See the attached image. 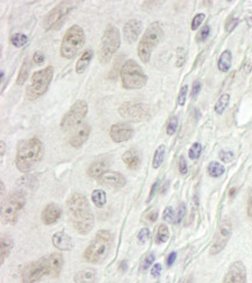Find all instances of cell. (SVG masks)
<instances>
[{
	"instance_id": "10",
	"label": "cell",
	"mask_w": 252,
	"mask_h": 283,
	"mask_svg": "<svg viewBox=\"0 0 252 283\" xmlns=\"http://www.w3.org/2000/svg\"><path fill=\"white\" fill-rule=\"evenodd\" d=\"M88 111L89 106L84 100L76 101L60 121V128L63 130H71L76 127H80L88 115Z\"/></svg>"
},
{
	"instance_id": "24",
	"label": "cell",
	"mask_w": 252,
	"mask_h": 283,
	"mask_svg": "<svg viewBox=\"0 0 252 283\" xmlns=\"http://www.w3.org/2000/svg\"><path fill=\"white\" fill-rule=\"evenodd\" d=\"M95 280H97V272L90 267L81 269L75 275L76 283H95Z\"/></svg>"
},
{
	"instance_id": "17",
	"label": "cell",
	"mask_w": 252,
	"mask_h": 283,
	"mask_svg": "<svg viewBox=\"0 0 252 283\" xmlns=\"http://www.w3.org/2000/svg\"><path fill=\"white\" fill-rule=\"evenodd\" d=\"M143 29L142 21L138 19H132L127 21L123 26V37L127 43L132 44L141 35Z\"/></svg>"
},
{
	"instance_id": "19",
	"label": "cell",
	"mask_w": 252,
	"mask_h": 283,
	"mask_svg": "<svg viewBox=\"0 0 252 283\" xmlns=\"http://www.w3.org/2000/svg\"><path fill=\"white\" fill-rule=\"evenodd\" d=\"M91 134V127L88 123H82L80 127H78V129L76 130L75 134L71 136L70 138V145L72 148H80L82 144L85 143L86 140L89 139Z\"/></svg>"
},
{
	"instance_id": "8",
	"label": "cell",
	"mask_w": 252,
	"mask_h": 283,
	"mask_svg": "<svg viewBox=\"0 0 252 283\" xmlns=\"http://www.w3.org/2000/svg\"><path fill=\"white\" fill-rule=\"evenodd\" d=\"M121 36L120 32L114 25H108L101 37V44L99 50V61L102 65H105L111 61L114 55L120 48Z\"/></svg>"
},
{
	"instance_id": "7",
	"label": "cell",
	"mask_w": 252,
	"mask_h": 283,
	"mask_svg": "<svg viewBox=\"0 0 252 283\" xmlns=\"http://www.w3.org/2000/svg\"><path fill=\"white\" fill-rule=\"evenodd\" d=\"M53 77L54 66L51 65L34 72L28 86L26 87V97H27L28 100L34 101L36 99L41 98L47 92V89L49 88Z\"/></svg>"
},
{
	"instance_id": "25",
	"label": "cell",
	"mask_w": 252,
	"mask_h": 283,
	"mask_svg": "<svg viewBox=\"0 0 252 283\" xmlns=\"http://www.w3.org/2000/svg\"><path fill=\"white\" fill-rule=\"evenodd\" d=\"M122 160L130 170H136L137 167L140 166V162H141L140 156H138V153L133 149H130L123 153Z\"/></svg>"
},
{
	"instance_id": "2",
	"label": "cell",
	"mask_w": 252,
	"mask_h": 283,
	"mask_svg": "<svg viewBox=\"0 0 252 283\" xmlns=\"http://www.w3.org/2000/svg\"><path fill=\"white\" fill-rule=\"evenodd\" d=\"M43 153H45V147L40 139L36 137L26 139L19 144L15 157V165L20 172H30L41 161Z\"/></svg>"
},
{
	"instance_id": "30",
	"label": "cell",
	"mask_w": 252,
	"mask_h": 283,
	"mask_svg": "<svg viewBox=\"0 0 252 283\" xmlns=\"http://www.w3.org/2000/svg\"><path fill=\"white\" fill-rule=\"evenodd\" d=\"M224 166L217 161H212L208 165V173L213 178H220L224 173Z\"/></svg>"
},
{
	"instance_id": "44",
	"label": "cell",
	"mask_w": 252,
	"mask_h": 283,
	"mask_svg": "<svg viewBox=\"0 0 252 283\" xmlns=\"http://www.w3.org/2000/svg\"><path fill=\"white\" fill-rule=\"evenodd\" d=\"M154 261H155V254L154 253H149V254L145 256L144 261H143V265H142L143 271H146V269L149 268L151 265H153Z\"/></svg>"
},
{
	"instance_id": "16",
	"label": "cell",
	"mask_w": 252,
	"mask_h": 283,
	"mask_svg": "<svg viewBox=\"0 0 252 283\" xmlns=\"http://www.w3.org/2000/svg\"><path fill=\"white\" fill-rule=\"evenodd\" d=\"M134 135V129L129 124L115 123L110 129V136L115 143H122L132 138Z\"/></svg>"
},
{
	"instance_id": "39",
	"label": "cell",
	"mask_w": 252,
	"mask_h": 283,
	"mask_svg": "<svg viewBox=\"0 0 252 283\" xmlns=\"http://www.w3.org/2000/svg\"><path fill=\"white\" fill-rule=\"evenodd\" d=\"M187 91H188V86L187 85H184L180 88V92L178 94V105L179 106H184L186 102V97H187Z\"/></svg>"
},
{
	"instance_id": "35",
	"label": "cell",
	"mask_w": 252,
	"mask_h": 283,
	"mask_svg": "<svg viewBox=\"0 0 252 283\" xmlns=\"http://www.w3.org/2000/svg\"><path fill=\"white\" fill-rule=\"evenodd\" d=\"M201 152H202V145L200 143H194L188 150V157L192 160H197L199 159L200 156H201Z\"/></svg>"
},
{
	"instance_id": "27",
	"label": "cell",
	"mask_w": 252,
	"mask_h": 283,
	"mask_svg": "<svg viewBox=\"0 0 252 283\" xmlns=\"http://www.w3.org/2000/svg\"><path fill=\"white\" fill-rule=\"evenodd\" d=\"M13 247V240L10 235H2L0 238V252H2V265L4 261L10 255Z\"/></svg>"
},
{
	"instance_id": "58",
	"label": "cell",
	"mask_w": 252,
	"mask_h": 283,
	"mask_svg": "<svg viewBox=\"0 0 252 283\" xmlns=\"http://www.w3.org/2000/svg\"><path fill=\"white\" fill-rule=\"evenodd\" d=\"M4 78H5V72H4V70H2V80H4Z\"/></svg>"
},
{
	"instance_id": "50",
	"label": "cell",
	"mask_w": 252,
	"mask_h": 283,
	"mask_svg": "<svg viewBox=\"0 0 252 283\" xmlns=\"http://www.w3.org/2000/svg\"><path fill=\"white\" fill-rule=\"evenodd\" d=\"M179 171H180L181 174H186V173H187V171H188L187 162H186L185 157H182V156L180 157V159H179Z\"/></svg>"
},
{
	"instance_id": "29",
	"label": "cell",
	"mask_w": 252,
	"mask_h": 283,
	"mask_svg": "<svg viewBox=\"0 0 252 283\" xmlns=\"http://www.w3.org/2000/svg\"><path fill=\"white\" fill-rule=\"evenodd\" d=\"M229 102H230V96L228 93H224L222 94V96H221L219 98V100L216 101V104H215V107H214V110H215V113L216 114H223L224 113V110L227 109V107L229 106Z\"/></svg>"
},
{
	"instance_id": "9",
	"label": "cell",
	"mask_w": 252,
	"mask_h": 283,
	"mask_svg": "<svg viewBox=\"0 0 252 283\" xmlns=\"http://www.w3.org/2000/svg\"><path fill=\"white\" fill-rule=\"evenodd\" d=\"M26 204V195L23 192H14L2 204V220L4 224H15L21 209Z\"/></svg>"
},
{
	"instance_id": "28",
	"label": "cell",
	"mask_w": 252,
	"mask_h": 283,
	"mask_svg": "<svg viewBox=\"0 0 252 283\" xmlns=\"http://www.w3.org/2000/svg\"><path fill=\"white\" fill-rule=\"evenodd\" d=\"M29 70H30V64H29V58L27 57V58H25L23 65H21V67H20L18 79H16V84H18L19 86L24 85L25 81L27 80L28 76H29Z\"/></svg>"
},
{
	"instance_id": "11",
	"label": "cell",
	"mask_w": 252,
	"mask_h": 283,
	"mask_svg": "<svg viewBox=\"0 0 252 283\" xmlns=\"http://www.w3.org/2000/svg\"><path fill=\"white\" fill-rule=\"evenodd\" d=\"M45 275L51 276V264L49 255L26 266L23 272V282L34 283L41 280Z\"/></svg>"
},
{
	"instance_id": "13",
	"label": "cell",
	"mask_w": 252,
	"mask_h": 283,
	"mask_svg": "<svg viewBox=\"0 0 252 283\" xmlns=\"http://www.w3.org/2000/svg\"><path fill=\"white\" fill-rule=\"evenodd\" d=\"M119 114L121 117L128 120V121L140 122L149 117L150 110L149 107L144 104H141V102L128 101L120 106Z\"/></svg>"
},
{
	"instance_id": "14",
	"label": "cell",
	"mask_w": 252,
	"mask_h": 283,
	"mask_svg": "<svg viewBox=\"0 0 252 283\" xmlns=\"http://www.w3.org/2000/svg\"><path fill=\"white\" fill-rule=\"evenodd\" d=\"M232 232H233L232 222H230L228 218H224V220L221 221L219 229H217V232L214 237V242L212 244V247L209 250L211 255L219 254L220 252H222L224 250V247L227 246L230 237H232Z\"/></svg>"
},
{
	"instance_id": "43",
	"label": "cell",
	"mask_w": 252,
	"mask_h": 283,
	"mask_svg": "<svg viewBox=\"0 0 252 283\" xmlns=\"http://www.w3.org/2000/svg\"><path fill=\"white\" fill-rule=\"evenodd\" d=\"M219 157L223 162H230L234 159V153L232 151H225V150H222V151L220 152Z\"/></svg>"
},
{
	"instance_id": "5",
	"label": "cell",
	"mask_w": 252,
	"mask_h": 283,
	"mask_svg": "<svg viewBox=\"0 0 252 283\" xmlns=\"http://www.w3.org/2000/svg\"><path fill=\"white\" fill-rule=\"evenodd\" d=\"M85 44V33L79 25H73L65 32L59 53L65 59H72Z\"/></svg>"
},
{
	"instance_id": "42",
	"label": "cell",
	"mask_w": 252,
	"mask_h": 283,
	"mask_svg": "<svg viewBox=\"0 0 252 283\" xmlns=\"http://www.w3.org/2000/svg\"><path fill=\"white\" fill-rule=\"evenodd\" d=\"M137 238H138V242H140V243H145L146 240L150 238V230L146 229V228L141 229L140 232H138V234H137Z\"/></svg>"
},
{
	"instance_id": "57",
	"label": "cell",
	"mask_w": 252,
	"mask_h": 283,
	"mask_svg": "<svg viewBox=\"0 0 252 283\" xmlns=\"http://www.w3.org/2000/svg\"><path fill=\"white\" fill-rule=\"evenodd\" d=\"M246 21H247V23H249V26H252V18H249Z\"/></svg>"
},
{
	"instance_id": "20",
	"label": "cell",
	"mask_w": 252,
	"mask_h": 283,
	"mask_svg": "<svg viewBox=\"0 0 252 283\" xmlns=\"http://www.w3.org/2000/svg\"><path fill=\"white\" fill-rule=\"evenodd\" d=\"M60 215H62V210H60L58 205L56 203H49L45 209H43L41 218L45 224L50 225L57 222L59 220Z\"/></svg>"
},
{
	"instance_id": "41",
	"label": "cell",
	"mask_w": 252,
	"mask_h": 283,
	"mask_svg": "<svg viewBox=\"0 0 252 283\" xmlns=\"http://www.w3.org/2000/svg\"><path fill=\"white\" fill-rule=\"evenodd\" d=\"M238 23H240V20H238L237 18H230L227 21V23H225V32L232 33L234 29L237 27Z\"/></svg>"
},
{
	"instance_id": "48",
	"label": "cell",
	"mask_w": 252,
	"mask_h": 283,
	"mask_svg": "<svg viewBox=\"0 0 252 283\" xmlns=\"http://www.w3.org/2000/svg\"><path fill=\"white\" fill-rule=\"evenodd\" d=\"M186 215V204L181 203L178 208V215H177V223H181V221L185 218Z\"/></svg>"
},
{
	"instance_id": "15",
	"label": "cell",
	"mask_w": 252,
	"mask_h": 283,
	"mask_svg": "<svg viewBox=\"0 0 252 283\" xmlns=\"http://www.w3.org/2000/svg\"><path fill=\"white\" fill-rule=\"evenodd\" d=\"M223 283H246V268L242 261H235L229 266Z\"/></svg>"
},
{
	"instance_id": "6",
	"label": "cell",
	"mask_w": 252,
	"mask_h": 283,
	"mask_svg": "<svg viewBox=\"0 0 252 283\" xmlns=\"http://www.w3.org/2000/svg\"><path fill=\"white\" fill-rule=\"evenodd\" d=\"M121 81L125 89H140L145 86L148 77L143 68L134 59L125 61L120 70Z\"/></svg>"
},
{
	"instance_id": "34",
	"label": "cell",
	"mask_w": 252,
	"mask_h": 283,
	"mask_svg": "<svg viewBox=\"0 0 252 283\" xmlns=\"http://www.w3.org/2000/svg\"><path fill=\"white\" fill-rule=\"evenodd\" d=\"M169 237H170V232H169V228L165 224H160L157 231V243L163 244L166 243Z\"/></svg>"
},
{
	"instance_id": "38",
	"label": "cell",
	"mask_w": 252,
	"mask_h": 283,
	"mask_svg": "<svg viewBox=\"0 0 252 283\" xmlns=\"http://www.w3.org/2000/svg\"><path fill=\"white\" fill-rule=\"evenodd\" d=\"M209 34H211V27H209V26H208V25L203 26V27L201 28V31H200L199 34H198L197 41H198V42H203V41H206V40H207V37L209 36Z\"/></svg>"
},
{
	"instance_id": "45",
	"label": "cell",
	"mask_w": 252,
	"mask_h": 283,
	"mask_svg": "<svg viewBox=\"0 0 252 283\" xmlns=\"http://www.w3.org/2000/svg\"><path fill=\"white\" fill-rule=\"evenodd\" d=\"M144 218H145V221L148 222H150V223H155L156 221H157V218H158V211L157 210H150V211H148L145 215H144Z\"/></svg>"
},
{
	"instance_id": "12",
	"label": "cell",
	"mask_w": 252,
	"mask_h": 283,
	"mask_svg": "<svg viewBox=\"0 0 252 283\" xmlns=\"http://www.w3.org/2000/svg\"><path fill=\"white\" fill-rule=\"evenodd\" d=\"M73 5L75 4L72 2H62L58 5H56L53 10L48 12L46 18L43 19V28H45V31H50V29L55 28L60 22H63V20L67 18L69 13L75 7Z\"/></svg>"
},
{
	"instance_id": "36",
	"label": "cell",
	"mask_w": 252,
	"mask_h": 283,
	"mask_svg": "<svg viewBox=\"0 0 252 283\" xmlns=\"http://www.w3.org/2000/svg\"><path fill=\"white\" fill-rule=\"evenodd\" d=\"M178 129V117L177 116H172L166 124V132L169 136H172L176 134V131Z\"/></svg>"
},
{
	"instance_id": "21",
	"label": "cell",
	"mask_w": 252,
	"mask_h": 283,
	"mask_svg": "<svg viewBox=\"0 0 252 283\" xmlns=\"http://www.w3.org/2000/svg\"><path fill=\"white\" fill-rule=\"evenodd\" d=\"M110 159L108 158H100V159L93 161L92 164L89 166L88 174L92 178L99 179L102 174H105L108 169H110Z\"/></svg>"
},
{
	"instance_id": "46",
	"label": "cell",
	"mask_w": 252,
	"mask_h": 283,
	"mask_svg": "<svg viewBox=\"0 0 252 283\" xmlns=\"http://www.w3.org/2000/svg\"><path fill=\"white\" fill-rule=\"evenodd\" d=\"M177 55H178V58H177V66L180 67L182 64H184L185 62V56H186V53L185 50L182 48H178L177 49Z\"/></svg>"
},
{
	"instance_id": "49",
	"label": "cell",
	"mask_w": 252,
	"mask_h": 283,
	"mask_svg": "<svg viewBox=\"0 0 252 283\" xmlns=\"http://www.w3.org/2000/svg\"><path fill=\"white\" fill-rule=\"evenodd\" d=\"M45 59H46L45 55L40 53V51H36V53L33 55V62H35V64H37V65H41V64L45 62Z\"/></svg>"
},
{
	"instance_id": "22",
	"label": "cell",
	"mask_w": 252,
	"mask_h": 283,
	"mask_svg": "<svg viewBox=\"0 0 252 283\" xmlns=\"http://www.w3.org/2000/svg\"><path fill=\"white\" fill-rule=\"evenodd\" d=\"M53 244L60 251H70L73 248L72 238L64 231H59L53 235Z\"/></svg>"
},
{
	"instance_id": "52",
	"label": "cell",
	"mask_w": 252,
	"mask_h": 283,
	"mask_svg": "<svg viewBox=\"0 0 252 283\" xmlns=\"http://www.w3.org/2000/svg\"><path fill=\"white\" fill-rule=\"evenodd\" d=\"M176 259H177V253L176 252H172V253H170V254H169V256L166 258V265L169 266V267L175 264Z\"/></svg>"
},
{
	"instance_id": "56",
	"label": "cell",
	"mask_w": 252,
	"mask_h": 283,
	"mask_svg": "<svg viewBox=\"0 0 252 283\" xmlns=\"http://www.w3.org/2000/svg\"><path fill=\"white\" fill-rule=\"evenodd\" d=\"M0 144H2V158H3L4 154H5V142L2 140L0 142Z\"/></svg>"
},
{
	"instance_id": "23",
	"label": "cell",
	"mask_w": 252,
	"mask_h": 283,
	"mask_svg": "<svg viewBox=\"0 0 252 283\" xmlns=\"http://www.w3.org/2000/svg\"><path fill=\"white\" fill-rule=\"evenodd\" d=\"M92 58H93V50L92 49H86L84 53L81 54L79 59H78L76 63V72L78 75L84 74V72L88 70V67L90 66Z\"/></svg>"
},
{
	"instance_id": "47",
	"label": "cell",
	"mask_w": 252,
	"mask_h": 283,
	"mask_svg": "<svg viewBox=\"0 0 252 283\" xmlns=\"http://www.w3.org/2000/svg\"><path fill=\"white\" fill-rule=\"evenodd\" d=\"M200 91H201V81L195 80L193 83V86H192V92H191V97H192L193 99L197 98L198 94L200 93Z\"/></svg>"
},
{
	"instance_id": "40",
	"label": "cell",
	"mask_w": 252,
	"mask_h": 283,
	"mask_svg": "<svg viewBox=\"0 0 252 283\" xmlns=\"http://www.w3.org/2000/svg\"><path fill=\"white\" fill-rule=\"evenodd\" d=\"M163 220L167 223H173L175 220V211H173L172 207H166L163 213Z\"/></svg>"
},
{
	"instance_id": "55",
	"label": "cell",
	"mask_w": 252,
	"mask_h": 283,
	"mask_svg": "<svg viewBox=\"0 0 252 283\" xmlns=\"http://www.w3.org/2000/svg\"><path fill=\"white\" fill-rule=\"evenodd\" d=\"M236 193H237V188H232V190H230V193H229L230 199H233V197L236 195Z\"/></svg>"
},
{
	"instance_id": "1",
	"label": "cell",
	"mask_w": 252,
	"mask_h": 283,
	"mask_svg": "<svg viewBox=\"0 0 252 283\" xmlns=\"http://www.w3.org/2000/svg\"><path fill=\"white\" fill-rule=\"evenodd\" d=\"M67 207L69 217L77 232L80 234L91 232L94 226V215L86 196L81 193H75L69 197Z\"/></svg>"
},
{
	"instance_id": "51",
	"label": "cell",
	"mask_w": 252,
	"mask_h": 283,
	"mask_svg": "<svg viewBox=\"0 0 252 283\" xmlns=\"http://www.w3.org/2000/svg\"><path fill=\"white\" fill-rule=\"evenodd\" d=\"M160 272H162V265L156 264L153 267V269H151V275L154 277H157L160 275Z\"/></svg>"
},
{
	"instance_id": "32",
	"label": "cell",
	"mask_w": 252,
	"mask_h": 283,
	"mask_svg": "<svg viewBox=\"0 0 252 283\" xmlns=\"http://www.w3.org/2000/svg\"><path fill=\"white\" fill-rule=\"evenodd\" d=\"M92 201L95 207L101 208L106 204V193L101 190H95L92 193Z\"/></svg>"
},
{
	"instance_id": "37",
	"label": "cell",
	"mask_w": 252,
	"mask_h": 283,
	"mask_svg": "<svg viewBox=\"0 0 252 283\" xmlns=\"http://www.w3.org/2000/svg\"><path fill=\"white\" fill-rule=\"evenodd\" d=\"M205 18H206V15L203 14V13H199V14L195 15L192 20V23H191V29H192V31H197V29L203 22Z\"/></svg>"
},
{
	"instance_id": "31",
	"label": "cell",
	"mask_w": 252,
	"mask_h": 283,
	"mask_svg": "<svg viewBox=\"0 0 252 283\" xmlns=\"http://www.w3.org/2000/svg\"><path fill=\"white\" fill-rule=\"evenodd\" d=\"M165 157V147L164 145H159V147L156 149L154 159H153V167L154 169H159L162 166Z\"/></svg>"
},
{
	"instance_id": "18",
	"label": "cell",
	"mask_w": 252,
	"mask_h": 283,
	"mask_svg": "<svg viewBox=\"0 0 252 283\" xmlns=\"http://www.w3.org/2000/svg\"><path fill=\"white\" fill-rule=\"evenodd\" d=\"M99 183H101L103 186L114 188V190H119L122 188L125 185V178L123 174L120 172H115V171H107L105 174H102L101 177L98 179Z\"/></svg>"
},
{
	"instance_id": "33",
	"label": "cell",
	"mask_w": 252,
	"mask_h": 283,
	"mask_svg": "<svg viewBox=\"0 0 252 283\" xmlns=\"http://www.w3.org/2000/svg\"><path fill=\"white\" fill-rule=\"evenodd\" d=\"M27 41H28L27 36L23 33H15L10 37V42L12 43V45L15 46V48H21V46H24L26 43H27Z\"/></svg>"
},
{
	"instance_id": "53",
	"label": "cell",
	"mask_w": 252,
	"mask_h": 283,
	"mask_svg": "<svg viewBox=\"0 0 252 283\" xmlns=\"http://www.w3.org/2000/svg\"><path fill=\"white\" fill-rule=\"evenodd\" d=\"M158 186H159V181L157 180V181H156V182L154 183V185H153V187H151V192H150L149 199H148V202H149V201H151V199H153V197L155 196L156 192H157V188H158Z\"/></svg>"
},
{
	"instance_id": "54",
	"label": "cell",
	"mask_w": 252,
	"mask_h": 283,
	"mask_svg": "<svg viewBox=\"0 0 252 283\" xmlns=\"http://www.w3.org/2000/svg\"><path fill=\"white\" fill-rule=\"evenodd\" d=\"M247 216L252 217V191L249 194V200H247Z\"/></svg>"
},
{
	"instance_id": "26",
	"label": "cell",
	"mask_w": 252,
	"mask_h": 283,
	"mask_svg": "<svg viewBox=\"0 0 252 283\" xmlns=\"http://www.w3.org/2000/svg\"><path fill=\"white\" fill-rule=\"evenodd\" d=\"M232 61H233L232 51L224 50L220 56L219 62H217V67H219L220 71L228 72L230 70V67H232Z\"/></svg>"
},
{
	"instance_id": "4",
	"label": "cell",
	"mask_w": 252,
	"mask_h": 283,
	"mask_svg": "<svg viewBox=\"0 0 252 283\" xmlns=\"http://www.w3.org/2000/svg\"><path fill=\"white\" fill-rule=\"evenodd\" d=\"M164 36V31L162 25L159 22H153L146 28L145 33L143 34L140 43L137 46L138 57L141 58L143 63H148L151 58L153 51L157 48L159 42L162 41Z\"/></svg>"
},
{
	"instance_id": "3",
	"label": "cell",
	"mask_w": 252,
	"mask_h": 283,
	"mask_svg": "<svg viewBox=\"0 0 252 283\" xmlns=\"http://www.w3.org/2000/svg\"><path fill=\"white\" fill-rule=\"evenodd\" d=\"M113 244V235L107 230H100L84 252V259L91 264H99L106 258Z\"/></svg>"
}]
</instances>
